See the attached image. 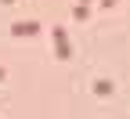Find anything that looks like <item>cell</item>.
I'll return each instance as SVG.
<instances>
[{
	"mask_svg": "<svg viewBox=\"0 0 130 119\" xmlns=\"http://www.w3.org/2000/svg\"><path fill=\"white\" fill-rule=\"evenodd\" d=\"M51 32H54V50H58V58H69V54H72V47H69V40H65V29L54 25Z\"/></svg>",
	"mask_w": 130,
	"mask_h": 119,
	"instance_id": "cell-1",
	"label": "cell"
},
{
	"mask_svg": "<svg viewBox=\"0 0 130 119\" xmlns=\"http://www.w3.org/2000/svg\"><path fill=\"white\" fill-rule=\"evenodd\" d=\"M11 32H14V36H36L40 25L36 22H18V25H11Z\"/></svg>",
	"mask_w": 130,
	"mask_h": 119,
	"instance_id": "cell-2",
	"label": "cell"
},
{
	"mask_svg": "<svg viewBox=\"0 0 130 119\" xmlns=\"http://www.w3.org/2000/svg\"><path fill=\"white\" fill-rule=\"evenodd\" d=\"M94 90H98V94H112V83H108V79H98Z\"/></svg>",
	"mask_w": 130,
	"mask_h": 119,
	"instance_id": "cell-3",
	"label": "cell"
},
{
	"mask_svg": "<svg viewBox=\"0 0 130 119\" xmlns=\"http://www.w3.org/2000/svg\"><path fill=\"white\" fill-rule=\"evenodd\" d=\"M4 4H14V0H4Z\"/></svg>",
	"mask_w": 130,
	"mask_h": 119,
	"instance_id": "cell-4",
	"label": "cell"
},
{
	"mask_svg": "<svg viewBox=\"0 0 130 119\" xmlns=\"http://www.w3.org/2000/svg\"><path fill=\"white\" fill-rule=\"evenodd\" d=\"M0 79H4V69H0Z\"/></svg>",
	"mask_w": 130,
	"mask_h": 119,
	"instance_id": "cell-5",
	"label": "cell"
}]
</instances>
